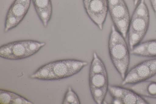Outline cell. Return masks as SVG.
Instances as JSON below:
<instances>
[{
	"label": "cell",
	"mask_w": 156,
	"mask_h": 104,
	"mask_svg": "<svg viewBox=\"0 0 156 104\" xmlns=\"http://www.w3.org/2000/svg\"><path fill=\"white\" fill-rule=\"evenodd\" d=\"M149 23L148 9L145 0H141L130 19L127 34L130 50L141 42L147 33Z\"/></svg>",
	"instance_id": "3"
},
{
	"label": "cell",
	"mask_w": 156,
	"mask_h": 104,
	"mask_svg": "<svg viewBox=\"0 0 156 104\" xmlns=\"http://www.w3.org/2000/svg\"><path fill=\"white\" fill-rule=\"evenodd\" d=\"M130 53L139 56L156 57V39L140 43L131 50Z\"/></svg>",
	"instance_id": "11"
},
{
	"label": "cell",
	"mask_w": 156,
	"mask_h": 104,
	"mask_svg": "<svg viewBox=\"0 0 156 104\" xmlns=\"http://www.w3.org/2000/svg\"><path fill=\"white\" fill-rule=\"evenodd\" d=\"M11 104H31L33 103L24 97L12 92V98Z\"/></svg>",
	"instance_id": "18"
},
{
	"label": "cell",
	"mask_w": 156,
	"mask_h": 104,
	"mask_svg": "<svg viewBox=\"0 0 156 104\" xmlns=\"http://www.w3.org/2000/svg\"><path fill=\"white\" fill-rule=\"evenodd\" d=\"M62 103L63 104H79L80 101L77 94L72 88L69 86L64 95Z\"/></svg>",
	"instance_id": "16"
},
{
	"label": "cell",
	"mask_w": 156,
	"mask_h": 104,
	"mask_svg": "<svg viewBox=\"0 0 156 104\" xmlns=\"http://www.w3.org/2000/svg\"><path fill=\"white\" fill-rule=\"evenodd\" d=\"M48 63L51 69V81L73 76L88 65L87 61L73 59L58 60Z\"/></svg>",
	"instance_id": "5"
},
{
	"label": "cell",
	"mask_w": 156,
	"mask_h": 104,
	"mask_svg": "<svg viewBox=\"0 0 156 104\" xmlns=\"http://www.w3.org/2000/svg\"><path fill=\"white\" fill-rule=\"evenodd\" d=\"M51 73L50 68L48 63L39 68L30 75V77L40 80L50 81Z\"/></svg>",
	"instance_id": "14"
},
{
	"label": "cell",
	"mask_w": 156,
	"mask_h": 104,
	"mask_svg": "<svg viewBox=\"0 0 156 104\" xmlns=\"http://www.w3.org/2000/svg\"><path fill=\"white\" fill-rule=\"evenodd\" d=\"M43 26L47 28L52 14L51 0H31Z\"/></svg>",
	"instance_id": "10"
},
{
	"label": "cell",
	"mask_w": 156,
	"mask_h": 104,
	"mask_svg": "<svg viewBox=\"0 0 156 104\" xmlns=\"http://www.w3.org/2000/svg\"><path fill=\"white\" fill-rule=\"evenodd\" d=\"M108 11L112 20L130 17L129 10L125 2L108 9Z\"/></svg>",
	"instance_id": "13"
},
{
	"label": "cell",
	"mask_w": 156,
	"mask_h": 104,
	"mask_svg": "<svg viewBox=\"0 0 156 104\" xmlns=\"http://www.w3.org/2000/svg\"><path fill=\"white\" fill-rule=\"evenodd\" d=\"M141 0H133L134 4L136 5Z\"/></svg>",
	"instance_id": "21"
},
{
	"label": "cell",
	"mask_w": 156,
	"mask_h": 104,
	"mask_svg": "<svg viewBox=\"0 0 156 104\" xmlns=\"http://www.w3.org/2000/svg\"><path fill=\"white\" fill-rule=\"evenodd\" d=\"M151 5L154 13L155 17L156 18V0H150Z\"/></svg>",
	"instance_id": "20"
},
{
	"label": "cell",
	"mask_w": 156,
	"mask_h": 104,
	"mask_svg": "<svg viewBox=\"0 0 156 104\" xmlns=\"http://www.w3.org/2000/svg\"><path fill=\"white\" fill-rule=\"evenodd\" d=\"M46 43L32 40H19L1 46L0 56L10 60H19L30 57L38 52Z\"/></svg>",
	"instance_id": "4"
},
{
	"label": "cell",
	"mask_w": 156,
	"mask_h": 104,
	"mask_svg": "<svg viewBox=\"0 0 156 104\" xmlns=\"http://www.w3.org/2000/svg\"><path fill=\"white\" fill-rule=\"evenodd\" d=\"M83 1L85 11L89 18L100 30H102L108 11L107 0Z\"/></svg>",
	"instance_id": "8"
},
{
	"label": "cell",
	"mask_w": 156,
	"mask_h": 104,
	"mask_svg": "<svg viewBox=\"0 0 156 104\" xmlns=\"http://www.w3.org/2000/svg\"><path fill=\"white\" fill-rule=\"evenodd\" d=\"M130 19L129 17L112 20L116 29L125 38L128 34Z\"/></svg>",
	"instance_id": "15"
},
{
	"label": "cell",
	"mask_w": 156,
	"mask_h": 104,
	"mask_svg": "<svg viewBox=\"0 0 156 104\" xmlns=\"http://www.w3.org/2000/svg\"><path fill=\"white\" fill-rule=\"evenodd\" d=\"M90 0H83V1H87Z\"/></svg>",
	"instance_id": "22"
},
{
	"label": "cell",
	"mask_w": 156,
	"mask_h": 104,
	"mask_svg": "<svg viewBox=\"0 0 156 104\" xmlns=\"http://www.w3.org/2000/svg\"><path fill=\"white\" fill-rule=\"evenodd\" d=\"M12 98V92L5 90H0V103L11 104Z\"/></svg>",
	"instance_id": "17"
},
{
	"label": "cell",
	"mask_w": 156,
	"mask_h": 104,
	"mask_svg": "<svg viewBox=\"0 0 156 104\" xmlns=\"http://www.w3.org/2000/svg\"><path fill=\"white\" fill-rule=\"evenodd\" d=\"M31 0H14L5 17L4 31L7 33L15 28L23 21L29 9Z\"/></svg>",
	"instance_id": "7"
},
{
	"label": "cell",
	"mask_w": 156,
	"mask_h": 104,
	"mask_svg": "<svg viewBox=\"0 0 156 104\" xmlns=\"http://www.w3.org/2000/svg\"><path fill=\"white\" fill-rule=\"evenodd\" d=\"M108 91L112 98L113 104H147L148 102L132 89L109 85Z\"/></svg>",
	"instance_id": "9"
},
{
	"label": "cell",
	"mask_w": 156,
	"mask_h": 104,
	"mask_svg": "<svg viewBox=\"0 0 156 104\" xmlns=\"http://www.w3.org/2000/svg\"><path fill=\"white\" fill-rule=\"evenodd\" d=\"M156 75V58L144 61L127 71L122 85L134 84L146 81Z\"/></svg>",
	"instance_id": "6"
},
{
	"label": "cell",
	"mask_w": 156,
	"mask_h": 104,
	"mask_svg": "<svg viewBox=\"0 0 156 104\" xmlns=\"http://www.w3.org/2000/svg\"><path fill=\"white\" fill-rule=\"evenodd\" d=\"M131 89L141 96L156 99V82L144 81L133 84Z\"/></svg>",
	"instance_id": "12"
},
{
	"label": "cell",
	"mask_w": 156,
	"mask_h": 104,
	"mask_svg": "<svg viewBox=\"0 0 156 104\" xmlns=\"http://www.w3.org/2000/svg\"><path fill=\"white\" fill-rule=\"evenodd\" d=\"M108 9L114 7L125 2L124 0H107Z\"/></svg>",
	"instance_id": "19"
},
{
	"label": "cell",
	"mask_w": 156,
	"mask_h": 104,
	"mask_svg": "<svg viewBox=\"0 0 156 104\" xmlns=\"http://www.w3.org/2000/svg\"><path fill=\"white\" fill-rule=\"evenodd\" d=\"M89 84L94 100L97 104H102L108 91V76L104 63L95 52L89 70Z\"/></svg>",
	"instance_id": "1"
},
{
	"label": "cell",
	"mask_w": 156,
	"mask_h": 104,
	"mask_svg": "<svg viewBox=\"0 0 156 104\" xmlns=\"http://www.w3.org/2000/svg\"><path fill=\"white\" fill-rule=\"evenodd\" d=\"M125 38L112 26L108 41L111 61L122 80L126 74L129 64L130 53Z\"/></svg>",
	"instance_id": "2"
}]
</instances>
